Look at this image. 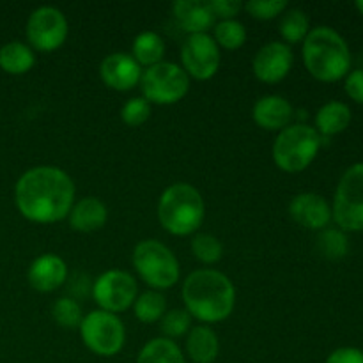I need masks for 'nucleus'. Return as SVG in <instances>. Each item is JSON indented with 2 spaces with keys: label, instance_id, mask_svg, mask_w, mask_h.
Wrapping results in <instances>:
<instances>
[{
  "label": "nucleus",
  "instance_id": "2f4dec72",
  "mask_svg": "<svg viewBox=\"0 0 363 363\" xmlns=\"http://www.w3.org/2000/svg\"><path fill=\"white\" fill-rule=\"evenodd\" d=\"M151 116V103L147 99L140 98H131L121 108V119L128 126H140Z\"/></svg>",
  "mask_w": 363,
  "mask_h": 363
},
{
  "label": "nucleus",
  "instance_id": "f3484780",
  "mask_svg": "<svg viewBox=\"0 0 363 363\" xmlns=\"http://www.w3.org/2000/svg\"><path fill=\"white\" fill-rule=\"evenodd\" d=\"M252 117L262 130L280 131L289 126L291 119H293V105L279 94L262 96L255 101L254 108H252Z\"/></svg>",
  "mask_w": 363,
  "mask_h": 363
},
{
  "label": "nucleus",
  "instance_id": "5701e85b",
  "mask_svg": "<svg viewBox=\"0 0 363 363\" xmlns=\"http://www.w3.org/2000/svg\"><path fill=\"white\" fill-rule=\"evenodd\" d=\"M163 55H165V41H163L162 35L156 34V32H140V34L133 39L131 57H133L140 66H155V64L162 62Z\"/></svg>",
  "mask_w": 363,
  "mask_h": 363
},
{
  "label": "nucleus",
  "instance_id": "7c9ffc66",
  "mask_svg": "<svg viewBox=\"0 0 363 363\" xmlns=\"http://www.w3.org/2000/svg\"><path fill=\"white\" fill-rule=\"evenodd\" d=\"M160 330L170 340L186 335L191 330V315L188 314L186 308H174L165 312L160 319Z\"/></svg>",
  "mask_w": 363,
  "mask_h": 363
},
{
  "label": "nucleus",
  "instance_id": "1a4fd4ad",
  "mask_svg": "<svg viewBox=\"0 0 363 363\" xmlns=\"http://www.w3.org/2000/svg\"><path fill=\"white\" fill-rule=\"evenodd\" d=\"M80 335L87 350L98 357H113L126 342L123 321L116 314L105 311H92L84 315Z\"/></svg>",
  "mask_w": 363,
  "mask_h": 363
},
{
  "label": "nucleus",
  "instance_id": "aec40b11",
  "mask_svg": "<svg viewBox=\"0 0 363 363\" xmlns=\"http://www.w3.org/2000/svg\"><path fill=\"white\" fill-rule=\"evenodd\" d=\"M220 342L209 326H194L186 337V353L194 363H213L218 357Z\"/></svg>",
  "mask_w": 363,
  "mask_h": 363
},
{
  "label": "nucleus",
  "instance_id": "4be33fe9",
  "mask_svg": "<svg viewBox=\"0 0 363 363\" xmlns=\"http://www.w3.org/2000/svg\"><path fill=\"white\" fill-rule=\"evenodd\" d=\"M35 64V55L28 45L9 41L0 48V67L9 74H23Z\"/></svg>",
  "mask_w": 363,
  "mask_h": 363
},
{
  "label": "nucleus",
  "instance_id": "9d476101",
  "mask_svg": "<svg viewBox=\"0 0 363 363\" xmlns=\"http://www.w3.org/2000/svg\"><path fill=\"white\" fill-rule=\"evenodd\" d=\"M137 296V280L123 269H108L101 273L92 286V298L99 305V311L112 314L130 308Z\"/></svg>",
  "mask_w": 363,
  "mask_h": 363
},
{
  "label": "nucleus",
  "instance_id": "f8f14e48",
  "mask_svg": "<svg viewBox=\"0 0 363 363\" xmlns=\"http://www.w3.org/2000/svg\"><path fill=\"white\" fill-rule=\"evenodd\" d=\"M222 55L220 46L209 34H190L181 46V64L188 77L209 80L218 71Z\"/></svg>",
  "mask_w": 363,
  "mask_h": 363
},
{
  "label": "nucleus",
  "instance_id": "f03ea898",
  "mask_svg": "<svg viewBox=\"0 0 363 363\" xmlns=\"http://www.w3.org/2000/svg\"><path fill=\"white\" fill-rule=\"evenodd\" d=\"M183 300L191 318L220 323L233 314L236 289L229 277L216 269H195L183 284Z\"/></svg>",
  "mask_w": 363,
  "mask_h": 363
},
{
  "label": "nucleus",
  "instance_id": "a211bd4d",
  "mask_svg": "<svg viewBox=\"0 0 363 363\" xmlns=\"http://www.w3.org/2000/svg\"><path fill=\"white\" fill-rule=\"evenodd\" d=\"M174 18L183 30L190 34H208L216 25V18L208 0H176L172 6Z\"/></svg>",
  "mask_w": 363,
  "mask_h": 363
},
{
  "label": "nucleus",
  "instance_id": "9b49d317",
  "mask_svg": "<svg viewBox=\"0 0 363 363\" xmlns=\"http://www.w3.org/2000/svg\"><path fill=\"white\" fill-rule=\"evenodd\" d=\"M27 38L39 52L60 48L67 38V20L62 11L53 6H41L32 11L27 20Z\"/></svg>",
  "mask_w": 363,
  "mask_h": 363
},
{
  "label": "nucleus",
  "instance_id": "e433bc0d",
  "mask_svg": "<svg viewBox=\"0 0 363 363\" xmlns=\"http://www.w3.org/2000/svg\"><path fill=\"white\" fill-rule=\"evenodd\" d=\"M354 7H357L358 11L363 14V0H357V4H354Z\"/></svg>",
  "mask_w": 363,
  "mask_h": 363
},
{
  "label": "nucleus",
  "instance_id": "393cba45",
  "mask_svg": "<svg viewBox=\"0 0 363 363\" xmlns=\"http://www.w3.org/2000/svg\"><path fill=\"white\" fill-rule=\"evenodd\" d=\"M279 32L284 38V41L291 43H301L307 34L311 32V20L308 14L300 7H293V9H286L280 16L279 21Z\"/></svg>",
  "mask_w": 363,
  "mask_h": 363
},
{
  "label": "nucleus",
  "instance_id": "c756f323",
  "mask_svg": "<svg viewBox=\"0 0 363 363\" xmlns=\"http://www.w3.org/2000/svg\"><path fill=\"white\" fill-rule=\"evenodd\" d=\"M191 252L204 264H215L222 259L223 247L213 234H195L191 240Z\"/></svg>",
  "mask_w": 363,
  "mask_h": 363
},
{
  "label": "nucleus",
  "instance_id": "f257e3e1",
  "mask_svg": "<svg viewBox=\"0 0 363 363\" xmlns=\"http://www.w3.org/2000/svg\"><path fill=\"white\" fill-rule=\"evenodd\" d=\"M14 201L21 215L30 222H60L74 204V183L59 167H34L18 179Z\"/></svg>",
  "mask_w": 363,
  "mask_h": 363
},
{
  "label": "nucleus",
  "instance_id": "412c9836",
  "mask_svg": "<svg viewBox=\"0 0 363 363\" xmlns=\"http://www.w3.org/2000/svg\"><path fill=\"white\" fill-rule=\"evenodd\" d=\"M351 108L342 101H328L315 113V131L321 137L339 135L350 126Z\"/></svg>",
  "mask_w": 363,
  "mask_h": 363
},
{
  "label": "nucleus",
  "instance_id": "423d86ee",
  "mask_svg": "<svg viewBox=\"0 0 363 363\" xmlns=\"http://www.w3.org/2000/svg\"><path fill=\"white\" fill-rule=\"evenodd\" d=\"M133 268L152 289H170L181 273L174 252L156 240H144L133 248Z\"/></svg>",
  "mask_w": 363,
  "mask_h": 363
},
{
  "label": "nucleus",
  "instance_id": "dca6fc26",
  "mask_svg": "<svg viewBox=\"0 0 363 363\" xmlns=\"http://www.w3.org/2000/svg\"><path fill=\"white\" fill-rule=\"evenodd\" d=\"M28 284L39 293H52L59 289L67 279V266L55 254H43L32 261L28 268Z\"/></svg>",
  "mask_w": 363,
  "mask_h": 363
},
{
  "label": "nucleus",
  "instance_id": "6e6552de",
  "mask_svg": "<svg viewBox=\"0 0 363 363\" xmlns=\"http://www.w3.org/2000/svg\"><path fill=\"white\" fill-rule=\"evenodd\" d=\"M332 218L344 233H363V163H354L340 177Z\"/></svg>",
  "mask_w": 363,
  "mask_h": 363
},
{
  "label": "nucleus",
  "instance_id": "a878e982",
  "mask_svg": "<svg viewBox=\"0 0 363 363\" xmlns=\"http://www.w3.org/2000/svg\"><path fill=\"white\" fill-rule=\"evenodd\" d=\"M135 318L138 321L145 323H156L163 318V314L167 312V300L162 293L158 291H145L140 296H137L133 303Z\"/></svg>",
  "mask_w": 363,
  "mask_h": 363
},
{
  "label": "nucleus",
  "instance_id": "39448f33",
  "mask_svg": "<svg viewBox=\"0 0 363 363\" xmlns=\"http://www.w3.org/2000/svg\"><path fill=\"white\" fill-rule=\"evenodd\" d=\"M321 149V135L308 124H289L280 130L273 144V160L277 167L294 174L307 169Z\"/></svg>",
  "mask_w": 363,
  "mask_h": 363
},
{
  "label": "nucleus",
  "instance_id": "7ed1b4c3",
  "mask_svg": "<svg viewBox=\"0 0 363 363\" xmlns=\"http://www.w3.org/2000/svg\"><path fill=\"white\" fill-rule=\"evenodd\" d=\"M303 64L321 82H337L351 71V52L346 39L332 27L311 28L303 39Z\"/></svg>",
  "mask_w": 363,
  "mask_h": 363
},
{
  "label": "nucleus",
  "instance_id": "cd10ccee",
  "mask_svg": "<svg viewBox=\"0 0 363 363\" xmlns=\"http://www.w3.org/2000/svg\"><path fill=\"white\" fill-rule=\"evenodd\" d=\"M216 45L225 50H238L247 41V28L238 20H222L215 25Z\"/></svg>",
  "mask_w": 363,
  "mask_h": 363
},
{
  "label": "nucleus",
  "instance_id": "f704fd0d",
  "mask_svg": "<svg viewBox=\"0 0 363 363\" xmlns=\"http://www.w3.org/2000/svg\"><path fill=\"white\" fill-rule=\"evenodd\" d=\"M344 89H346V94L353 101L363 105V67H358V69H353L347 73L346 82H344Z\"/></svg>",
  "mask_w": 363,
  "mask_h": 363
},
{
  "label": "nucleus",
  "instance_id": "473e14b6",
  "mask_svg": "<svg viewBox=\"0 0 363 363\" xmlns=\"http://www.w3.org/2000/svg\"><path fill=\"white\" fill-rule=\"evenodd\" d=\"M287 0H248L243 9L257 20H273L287 9Z\"/></svg>",
  "mask_w": 363,
  "mask_h": 363
},
{
  "label": "nucleus",
  "instance_id": "bb28decb",
  "mask_svg": "<svg viewBox=\"0 0 363 363\" xmlns=\"http://www.w3.org/2000/svg\"><path fill=\"white\" fill-rule=\"evenodd\" d=\"M318 250L330 261H340L350 252V240L340 229H323L318 236Z\"/></svg>",
  "mask_w": 363,
  "mask_h": 363
},
{
  "label": "nucleus",
  "instance_id": "4468645a",
  "mask_svg": "<svg viewBox=\"0 0 363 363\" xmlns=\"http://www.w3.org/2000/svg\"><path fill=\"white\" fill-rule=\"evenodd\" d=\"M99 74L106 87L116 91H130L140 84L142 66L131 57V53L116 52L103 59Z\"/></svg>",
  "mask_w": 363,
  "mask_h": 363
},
{
  "label": "nucleus",
  "instance_id": "6ab92c4d",
  "mask_svg": "<svg viewBox=\"0 0 363 363\" xmlns=\"http://www.w3.org/2000/svg\"><path fill=\"white\" fill-rule=\"evenodd\" d=\"M67 218L69 225L78 233H94L106 223L108 209L98 197H84L74 202Z\"/></svg>",
  "mask_w": 363,
  "mask_h": 363
},
{
  "label": "nucleus",
  "instance_id": "2eb2a0df",
  "mask_svg": "<svg viewBox=\"0 0 363 363\" xmlns=\"http://www.w3.org/2000/svg\"><path fill=\"white\" fill-rule=\"evenodd\" d=\"M289 215L298 225L311 230H323L332 222V208L319 194L305 191L289 202Z\"/></svg>",
  "mask_w": 363,
  "mask_h": 363
},
{
  "label": "nucleus",
  "instance_id": "0eeeda50",
  "mask_svg": "<svg viewBox=\"0 0 363 363\" xmlns=\"http://www.w3.org/2000/svg\"><path fill=\"white\" fill-rule=\"evenodd\" d=\"M142 98L155 105H174L188 94L190 77L176 62L162 60L142 71Z\"/></svg>",
  "mask_w": 363,
  "mask_h": 363
},
{
  "label": "nucleus",
  "instance_id": "72a5a7b5",
  "mask_svg": "<svg viewBox=\"0 0 363 363\" xmlns=\"http://www.w3.org/2000/svg\"><path fill=\"white\" fill-rule=\"evenodd\" d=\"M215 18L222 20H236L240 11L243 9V4L240 0H208Z\"/></svg>",
  "mask_w": 363,
  "mask_h": 363
},
{
  "label": "nucleus",
  "instance_id": "ddd939ff",
  "mask_svg": "<svg viewBox=\"0 0 363 363\" xmlns=\"http://www.w3.org/2000/svg\"><path fill=\"white\" fill-rule=\"evenodd\" d=\"M293 62L294 57L291 46L287 43L272 41L255 53L252 69L264 84H277L289 74Z\"/></svg>",
  "mask_w": 363,
  "mask_h": 363
},
{
  "label": "nucleus",
  "instance_id": "c9c22d12",
  "mask_svg": "<svg viewBox=\"0 0 363 363\" xmlns=\"http://www.w3.org/2000/svg\"><path fill=\"white\" fill-rule=\"evenodd\" d=\"M326 363H363V351L358 347H339L328 354Z\"/></svg>",
  "mask_w": 363,
  "mask_h": 363
},
{
  "label": "nucleus",
  "instance_id": "20e7f679",
  "mask_svg": "<svg viewBox=\"0 0 363 363\" xmlns=\"http://www.w3.org/2000/svg\"><path fill=\"white\" fill-rule=\"evenodd\" d=\"M206 216L201 191L188 183H174L162 194L158 202V218L163 229L174 236L194 234Z\"/></svg>",
  "mask_w": 363,
  "mask_h": 363
},
{
  "label": "nucleus",
  "instance_id": "b1692460",
  "mask_svg": "<svg viewBox=\"0 0 363 363\" xmlns=\"http://www.w3.org/2000/svg\"><path fill=\"white\" fill-rule=\"evenodd\" d=\"M137 363H184L181 347L167 337H158L145 344L137 357Z\"/></svg>",
  "mask_w": 363,
  "mask_h": 363
},
{
  "label": "nucleus",
  "instance_id": "c85d7f7f",
  "mask_svg": "<svg viewBox=\"0 0 363 363\" xmlns=\"http://www.w3.org/2000/svg\"><path fill=\"white\" fill-rule=\"evenodd\" d=\"M52 318L62 328L73 330L80 328L84 314H82V307L77 300H73V298H59L52 305Z\"/></svg>",
  "mask_w": 363,
  "mask_h": 363
}]
</instances>
